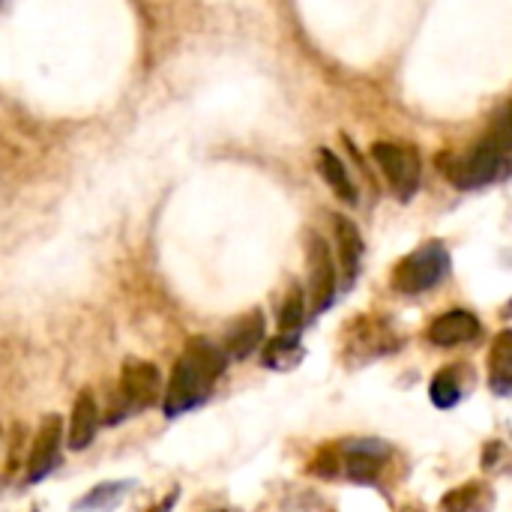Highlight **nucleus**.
<instances>
[{
	"instance_id": "nucleus-1",
	"label": "nucleus",
	"mask_w": 512,
	"mask_h": 512,
	"mask_svg": "<svg viewBox=\"0 0 512 512\" xmlns=\"http://www.w3.org/2000/svg\"><path fill=\"white\" fill-rule=\"evenodd\" d=\"M225 366H228V357H225L222 345H216L213 339H204V336L192 339L186 345V351L180 354L174 375L168 381L165 414L180 417V414L204 405L210 399L216 381L222 378Z\"/></svg>"
},
{
	"instance_id": "nucleus-2",
	"label": "nucleus",
	"mask_w": 512,
	"mask_h": 512,
	"mask_svg": "<svg viewBox=\"0 0 512 512\" xmlns=\"http://www.w3.org/2000/svg\"><path fill=\"white\" fill-rule=\"evenodd\" d=\"M159 396H162V375H159V369L144 363V360H129L123 366L120 387H117V396L111 402L108 426H117V423L141 414V411H150Z\"/></svg>"
},
{
	"instance_id": "nucleus-3",
	"label": "nucleus",
	"mask_w": 512,
	"mask_h": 512,
	"mask_svg": "<svg viewBox=\"0 0 512 512\" xmlns=\"http://www.w3.org/2000/svg\"><path fill=\"white\" fill-rule=\"evenodd\" d=\"M438 162H441V171H447V177L459 189H480V186L498 183L510 174V156L501 153L498 147H492L489 141L477 144L471 153H465L459 159L438 156Z\"/></svg>"
},
{
	"instance_id": "nucleus-4",
	"label": "nucleus",
	"mask_w": 512,
	"mask_h": 512,
	"mask_svg": "<svg viewBox=\"0 0 512 512\" xmlns=\"http://www.w3.org/2000/svg\"><path fill=\"white\" fill-rule=\"evenodd\" d=\"M447 270H450V255L444 243L432 240L399 261V267L393 270V288L399 294H423L435 288L447 276Z\"/></svg>"
},
{
	"instance_id": "nucleus-5",
	"label": "nucleus",
	"mask_w": 512,
	"mask_h": 512,
	"mask_svg": "<svg viewBox=\"0 0 512 512\" xmlns=\"http://www.w3.org/2000/svg\"><path fill=\"white\" fill-rule=\"evenodd\" d=\"M372 156L381 165L384 177L390 180L396 198L399 201H411L414 192L420 189V174H423V162H420L417 147L396 144V141H378L372 147Z\"/></svg>"
},
{
	"instance_id": "nucleus-6",
	"label": "nucleus",
	"mask_w": 512,
	"mask_h": 512,
	"mask_svg": "<svg viewBox=\"0 0 512 512\" xmlns=\"http://www.w3.org/2000/svg\"><path fill=\"white\" fill-rule=\"evenodd\" d=\"M306 258H309L312 312L321 315V312L330 309V303L336 300V264H333V255H330V246H327L318 234H309Z\"/></svg>"
},
{
	"instance_id": "nucleus-7",
	"label": "nucleus",
	"mask_w": 512,
	"mask_h": 512,
	"mask_svg": "<svg viewBox=\"0 0 512 512\" xmlns=\"http://www.w3.org/2000/svg\"><path fill=\"white\" fill-rule=\"evenodd\" d=\"M480 336V321L474 312L468 309H453V312H444L441 318H435L426 330V339L438 348H456V345H465L471 339Z\"/></svg>"
},
{
	"instance_id": "nucleus-8",
	"label": "nucleus",
	"mask_w": 512,
	"mask_h": 512,
	"mask_svg": "<svg viewBox=\"0 0 512 512\" xmlns=\"http://www.w3.org/2000/svg\"><path fill=\"white\" fill-rule=\"evenodd\" d=\"M60 420L57 417H45L42 426H39V435L33 441V450H30V459H27V480L30 483H39L42 477H48L57 462H60Z\"/></svg>"
},
{
	"instance_id": "nucleus-9",
	"label": "nucleus",
	"mask_w": 512,
	"mask_h": 512,
	"mask_svg": "<svg viewBox=\"0 0 512 512\" xmlns=\"http://www.w3.org/2000/svg\"><path fill=\"white\" fill-rule=\"evenodd\" d=\"M264 333H267V321L258 309L243 315L240 321H234L225 330V345H222L225 357L228 360H246L264 342Z\"/></svg>"
},
{
	"instance_id": "nucleus-10",
	"label": "nucleus",
	"mask_w": 512,
	"mask_h": 512,
	"mask_svg": "<svg viewBox=\"0 0 512 512\" xmlns=\"http://www.w3.org/2000/svg\"><path fill=\"white\" fill-rule=\"evenodd\" d=\"M96 426H99V408L93 393H78L75 405H72V417H69V450H87L96 438Z\"/></svg>"
},
{
	"instance_id": "nucleus-11",
	"label": "nucleus",
	"mask_w": 512,
	"mask_h": 512,
	"mask_svg": "<svg viewBox=\"0 0 512 512\" xmlns=\"http://www.w3.org/2000/svg\"><path fill=\"white\" fill-rule=\"evenodd\" d=\"M333 225H336V243H339V258H342L345 282L354 285V279L360 276V261H363V237H360V228L348 216H336Z\"/></svg>"
},
{
	"instance_id": "nucleus-12",
	"label": "nucleus",
	"mask_w": 512,
	"mask_h": 512,
	"mask_svg": "<svg viewBox=\"0 0 512 512\" xmlns=\"http://www.w3.org/2000/svg\"><path fill=\"white\" fill-rule=\"evenodd\" d=\"M384 459H387V450H384V447L369 444V441L354 444V447L348 450V456H345V474H348L354 483H372V480L378 477Z\"/></svg>"
},
{
	"instance_id": "nucleus-13",
	"label": "nucleus",
	"mask_w": 512,
	"mask_h": 512,
	"mask_svg": "<svg viewBox=\"0 0 512 512\" xmlns=\"http://www.w3.org/2000/svg\"><path fill=\"white\" fill-rule=\"evenodd\" d=\"M489 387L501 396L512 390V330L498 333L489 351Z\"/></svg>"
},
{
	"instance_id": "nucleus-14",
	"label": "nucleus",
	"mask_w": 512,
	"mask_h": 512,
	"mask_svg": "<svg viewBox=\"0 0 512 512\" xmlns=\"http://www.w3.org/2000/svg\"><path fill=\"white\" fill-rule=\"evenodd\" d=\"M318 171H321V177L330 183V189H333L342 201L357 204V189H354V183H351V177H348V168H345V162H342L333 150H327V147L318 150Z\"/></svg>"
},
{
	"instance_id": "nucleus-15",
	"label": "nucleus",
	"mask_w": 512,
	"mask_h": 512,
	"mask_svg": "<svg viewBox=\"0 0 512 512\" xmlns=\"http://www.w3.org/2000/svg\"><path fill=\"white\" fill-rule=\"evenodd\" d=\"M132 486L135 483H102V486H96L93 492H87L72 510L75 512H111L129 492H132Z\"/></svg>"
},
{
	"instance_id": "nucleus-16",
	"label": "nucleus",
	"mask_w": 512,
	"mask_h": 512,
	"mask_svg": "<svg viewBox=\"0 0 512 512\" xmlns=\"http://www.w3.org/2000/svg\"><path fill=\"white\" fill-rule=\"evenodd\" d=\"M303 360V348H300V339L297 336H276L273 342H267L264 348V366L267 369H294L297 363Z\"/></svg>"
},
{
	"instance_id": "nucleus-17",
	"label": "nucleus",
	"mask_w": 512,
	"mask_h": 512,
	"mask_svg": "<svg viewBox=\"0 0 512 512\" xmlns=\"http://www.w3.org/2000/svg\"><path fill=\"white\" fill-rule=\"evenodd\" d=\"M306 321V297L300 288H291L285 303H282V312H279V330L282 336H297L300 327Z\"/></svg>"
},
{
	"instance_id": "nucleus-18",
	"label": "nucleus",
	"mask_w": 512,
	"mask_h": 512,
	"mask_svg": "<svg viewBox=\"0 0 512 512\" xmlns=\"http://www.w3.org/2000/svg\"><path fill=\"white\" fill-rule=\"evenodd\" d=\"M429 396H432V402L438 405V408H453L459 399H462V387H459V381H456V372L453 369H444V372H438L435 375V381H432V387H429Z\"/></svg>"
},
{
	"instance_id": "nucleus-19",
	"label": "nucleus",
	"mask_w": 512,
	"mask_h": 512,
	"mask_svg": "<svg viewBox=\"0 0 512 512\" xmlns=\"http://www.w3.org/2000/svg\"><path fill=\"white\" fill-rule=\"evenodd\" d=\"M492 147H498L501 153H512V105L501 108L495 123H492V138H489Z\"/></svg>"
},
{
	"instance_id": "nucleus-20",
	"label": "nucleus",
	"mask_w": 512,
	"mask_h": 512,
	"mask_svg": "<svg viewBox=\"0 0 512 512\" xmlns=\"http://www.w3.org/2000/svg\"><path fill=\"white\" fill-rule=\"evenodd\" d=\"M480 498V486H462L453 489L444 501H441V512H471Z\"/></svg>"
}]
</instances>
